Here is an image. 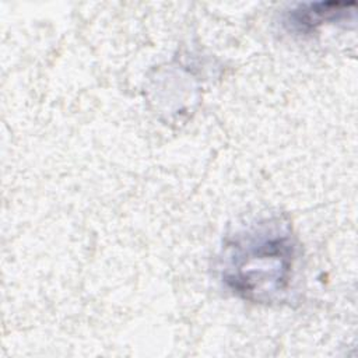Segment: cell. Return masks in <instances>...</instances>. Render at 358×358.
I'll return each instance as SVG.
<instances>
[{
	"mask_svg": "<svg viewBox=\"0 0 358 358\" xmlns=\"http://www.w3.org/2000/svg\"><path fill=\"white\" fill-rule=\"evenodd\" d=\"M221 277L239 298L271 303L288 291L295 260V241L288 224L266 220L235 234L221 257Z\"/></svg>",
	"mask_w": 358,
	"mask_h": 358,
	"instance_id": "cell-1",
	"label": "cell"
},
{
	"mask_svg": "<svg viewBox=\"0 0 358 358\" xmlns=\"http://www.w3.org/2000/svg\"><path fill=\"white\" fill-rule=\"evenodd\" d=\"M355 3L327 1L299 4L289 13L288 21L299 31H310L324 22H337L354 15Z\"/></svg>",
	"mask_w": 358,
	"mask_h": 358,
	"instance_id": "cell-2",
	"label": "cell"
}]
</instances>
